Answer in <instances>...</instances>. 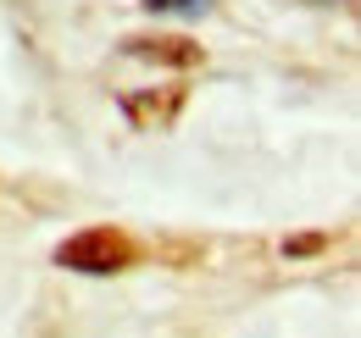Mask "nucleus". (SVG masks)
Returning <instances> with one entry per match:
<instances>
[{
    "instance_id": "20e7f679",
    "label": "nucleus",
    "mask_w": 361,
    "mask_h": 338,
    "mask_svg": "<svg viewBox=\"0 0 361 338\" xmlns=\"http://www.w3.org/2000/svg\"><path fill=\"white\" fill-rule=\"evenodd\" d=\"M322 6H334V0H322Z\"/></svg>"
},
{
    "instance_id": "f257e3e1",
    "label": "nucleus",
    "mask_w": 361,
    "mask_h": 338,
    "mask_svg": "<svg viewBox=\"0 0 361 338\" xmlns=\"http://www.w3.org/2000/svg\"><path fill=\"white\" fill-rule=\"evenodd\" d=\"M56 266H67V272H123V266H134V239L117 233V227H84L56 250Z\"/></svg>"
},
{
    "instance_id": "f03ea898",
    "label": "nucleus",
    "mask_w": 361,
    "mask_h": 338,
    "mask_svg": "<svg viewBox=\"0 0 361 338\" xmlns=\"http://www.w3.org/2000/svg\"><path fill=\"white\" fill-rule=\"evenodd\" d=\"M134 56H156V61H183V67H189V61H195V56H200V50H195V44H183V39H134Z\"/></svg>"
},
{
    "instance_id": "7ed1b4c3",
    "label": "nucleus",
    "mask_w": 361,
    "mask_h": 338,
    "mask_svg": "<svg viewBox=\"0 0 361 338\" xmlns=\"http://www.w3.org/2000/svg\"><path fill=\"white\" fill-rule=\"evenodd\" d=\"M150 11H206V0H145Z\"/></svg>"
}]
</instances>
